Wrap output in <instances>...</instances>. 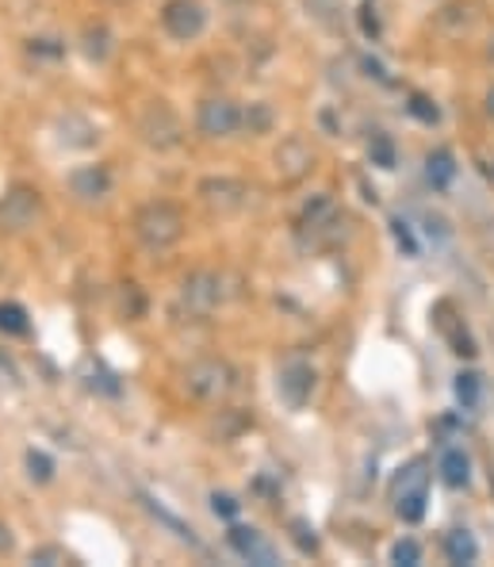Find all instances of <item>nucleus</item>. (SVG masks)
I'll return each mask as SVG.
<instances>
[{
    "label": "nucleus",
    "instance_id": "1",
    "mask_svg": "<svg viewBox=\"0 0 494 567\" xmlns=\"http://www.w3.org/2000/svg\"><path fill=\"white\" fill-rule=\"evenodd\" d=\"M184 212L169 199H154V204H142L135 212V238L150 254H165L184 238Z\"/></svg>",
    "mask_w": 494,
    "mask_h": 567
},
{
    "label": "nucleus",
    "instance_id": "2",
    "mask_svg": "<svg viewBox=\"0 0 494 567\" xmlns=\"http://www.w3.org/2000/svg\"><path fill=\"white\" fill-rule=\"evenodd\" d=\"M184 391L199 403H226L238 391V369L223 357H199L184 369Z\"/></svg>",
    "mask_w": 494,
    "mask_h": 567
},
{
    "label": "nucleus",
    "instance_id": "3",
    "mask_svg": "<svg viewBox=\"0 0 494 567\" xmlns=\"http://www.w3.org/2000/svg\"><path fill=\"white\" fill-rule=\"evenodd\" d=\"M430 461L414 456L406 468H399L395 483H391V506L403 522H422L425 518V498H430Z\"/></svg>",
    "mask_w": 494,
    "mask_h": 567
},
{
    "label": "nucleus",
    "instance_id": "4",
    "mask_svg": "<svg viewBox=\"0 0 494 567\" xmlns=\"http://www.w3.org/2000/svg\"><path fill=\"white\" fill-rule=\"evenodd\" d=\"M346 227H349V219L338 212V204H333L330 196L311 199V204L303 207V215H299V238L311 249H333L349 235Z\"/></svg>",
    "mask_w": 494,
    "mask_h": 567
},
{
    "label": "nucleus",
    "instance_id": "5",
    "mask_svg": "<svg viewBox=\"0 0 494 567\" xmlns=\"http://www.w3.org/2000/svg\"><path fill=\"white\" fill-rule=\"evenodd\" d=\"M138 135L154 150H177L184 142V123L165 100H150L138 115Z\"/></svg>",
    "mask_w": 494,
    "mask_h": 567
},
{
    "label": "nucleus",
    "instance_id": "6",
    "mask_svg": "<svg viewBox=\"0 0 494 567\" xmlns=\"http://www.w3.org/2000/svg\"><path fill=\"white\" fill-rule=\"evenodd\" d=\"M230 299V288H226V272H215V269H199L192 277H184L181 284V303L188 307L192 315H212Z\"/></svg>",
    "mask_w": 494,
    "mask_h": 567
},
{
    "label": "nucleus",
    "instance_id": "7",
    "mask_svg": "<svg viewBox=\"0 0 494 567\" xmlns=\"http://www.w3.org/2000/svg\"><path fill=\"white\" fill-rule=\"evenodd\" d=\"M43 215V192L31 188V185H12L0 196V227L8 235H23L31 230Z\"/></svg>",
    "mask_w": 494,
    "mask_h": 567
},
{
    "label": "nucleus",
    "instance_id": "8",
    "mask_svg": "<svg viewBox=\"0 0 494 567\" xmlns=\"http://www.w3.org/2000/svg\"><path fill=\"white\" fill-rule=\"evenodd\" d=\"M199 204L207 207L212 215H219V219H226V215H238L249 207V185L238 177H207L199 181L196 188Z\"/></svg>",
    "mask_w": 494,
    "mask_h": 567
},
{
    "label": "nucleus",
    "instance_id": "9",
    "mask_svg": "<svg viewBox=\"0 0 494 567\" xmlns=\"http://www.w3.org/2000/svg\"><path fill=\"white\" fill-rule=\"evenodd\" d=\"M196 127L204 138H230L241 131V107L230 96H204L196 107Z\"/></svg>",
    "mask_w": 494,
    "mask_h": 567
},
{
    "label": "nucleus",
    "instance_id": "10",
    "mask_svg": "<svg viewBox=\"0 0 494 567\" xmlns=\"http://www.w3.org/2000/svg\"><path fill=\"white\" fill-rule=\"evenodd\" d=\"M162 28L169 31L177 43H192L204 35L207 28V8L199 0H165L162 4Z\"/></svg>",
    "mask_w": 494,
    "mask_h": 567
},
{
    "label": "nucleus",
    "instance_id": "11",
    "mask_svg": "<svg viewBox=\"0 0 494 567\" xmlns=\"http://www.w3.org/2000/svg\"><path fill=\"white\" fill-rule=\"evenodd\" d=\"M272 162H276V177H280L284 185H299V181H307L315 169V146L303 135H288L276 146Z\"/></svg>",
    "mask_w": 494,
    "mask_h": 567
},
{
    "label": "nucleus",
    "instance_id": "12",
    "mask_svg": "<svg viewBox=\"0 0 494 567\" xmlns=\"http://www.w3.org/2000/svg\"><path fill=\"white\" fill-rule=\"evenodd\" d=\"M276 388H280V399L291 406V411H303V406L311 403V395H315V369L307 361H288L280 369Z\"/></svg>",
    "mask_w": 494,
    "mask_h": 567
},
{
    "label": "nucleus",
    "instance_id": "13",
    "mask_svg": "<svg viewBox=\"0 0 494 567\" xmlns=\"http://www.w3.org/2000/svg\"><path fill=\"white\" fill-rule=\"evenodd\" d=\"M226 540H230V548L241 556V560L261 564V567H276V564H280L276 548L269 545V540H265V533H261V529H254V525H230Z\"/></svg>",
    "mask_w": 494,
    "mask_h": 567
},
{
    "label": "nucleus",
    "instance_id": "14",
    "mask_svg": "<svg viewBox=\"0 0 494 567\" xmlns=\"http://www.w3.org/2000/svg\"><path fill=\"white\" fill-rule=\"evenodd\" d=\"M475 23H480V4H475V0H449L438 12V28L445 31L449 39L472 35Z\"/></svg>",
    "mask_w": 494,
    "mask_h": 567
},
{
    "label": "nucleus",
    "instance_id": "15",
    "mask_svg": "<svg viewBox=\"0 0 494 567\" xmlns=\"http://www.w3.org/2000/svg\"><path fill=\"white\" fill-rule=\"evenodd\" d=\"M70 192L85 204H96L112 192V173L104 165H81V169L70 173Z\"/></svg>",
    "mask_w": 494,
    "mask_h": 567
},
{
    "label": "nucleus",
    "instance_id": "16",
    "mask_svg": "<svg viewBox=\"0 0 494 567\" xmlns=\"http://www.w3.org/2000/svg\"><path fill=\"white\" fill-rule=\"evenodd\" d=\"M438 472L449 487H467L472 483V456L464 453V445H445L438 456Z\"/></svg>",
    "mask_w": 494,
    "mask_h": 567
},
{
    "label": "nucleus",
    "instance_id": "17",
    "mask_svg": "<svg viewBox=\"0 0 494 567\" xmlns=\"http://www.w3.org/2000/svg\"><path fill=\"white\" fill-rule=\"evenodd\" d=\"M449 319H452V307L441 303L438 307V327L445 330V338L452 341V353L475 357V341H472V333H467V327H464V322H449Z\"/></svg>",
    "mask_w": 494,
    "mask_h": 567
},
{
    "label": "nucleus",
    "instance_id": "18",
    "mask_svg": "<svg viewBox=\"0 0 494 567\" xmlns=\"http://www.w3.org/2000/svg\"><path fill=\"white\" fill-rule=\"evenodd\" d=\"M445 556H449V564H475L480 545H475V537L467 529H449L445 533Z\"/></svg>",
    "mask_w": 494,
    "mask_h": 567
},
{
    "label": "nucleus",
    "instance_id": "19",
    "mask_svg": "<svg viewBox=\"0 0 494 567\" xmlns=\"http://www.w3.org/2000/svg\"><path fill=\"white\" fill-rule=\"evenodd\" d=\"M425 177H430L433 188H449L452 177H456V162H452L449 150H433L430 157H425Z\"/></svg>",
    "mask_w": 494,
    "mask_h": 567
},
{
    "label": "nucleus",
    "instance_id": "20",
    "mask_svg": "<svg viewBox=\"0 0 494 567\" xmlns=\"http://www.w3.org/2000/svg\"><path fill=\"white\" fill-rule=\"evenodd\" d=\"M272 123H276V115H272L269 104H249V107H241V127H246L249 135H269Z\"/></svg>",
    "mask_w": 494,
    "mask_h": 567
},
{
    "label": "nucleus",
    "instance_id": "21",
    "mask_svg": "<svg viewBox=\"0 0 494 567\" xmlns=\"http://www.w3.org/2000/svg\"><path fill=\"white\" fill-rule=\"evenodd\" d=\"M28 330H31V322H28V311H23L20 303H0V333H8V338H23Z\"/></svg>",
    "mask_w": 494,
    "mask_h": 567
},
{
    "label": "nucleus",
    "instance_id": "22",
    "mask_svg": "<svg viewBox=\"0 0 494 567\" xmlns=\"http://www.w3.org/2000/svg\"><path fill=\"white\" fill-rule=\"evenodd\" d=\"M81 43H85V54L92 62H104L107 54H112V35H107V28H85V35H81Z\"/></svg>",
    "mask_w": 494,
    "mask_h": 567
},
{
    "label": "nucleus",
    "instance_id": "23",
    "mask_svg": "<svg viewBox=\"0 0 494 567\" xmlns=\"http://www.w3.org/2000/svg\"><path fill=\"white\" fill-rule=\"evenodd\" d=\"M368 154H372V162L380 165V169H395V142L388 135H375L372 146H368Z\"/></svg>",
    "mask_w": 494,
    "mask_h": 567
},
{
    "label": "nucleus",
    "instance_id": "24",
    "mask_svg": "<svg viewBox=\"0 0 494 567\" xmlns=\"http://www.w3.org/2000/svg\"><path fill=\"white\" fill-rule=\"evenodd\" d=\"M456 399L467 406V411L480 403V377H475V372H460L456 377Z\"/></svg>",
    "mask_w": 494,
    "mask_h": 567
},
{
    "label": "nucleus",
    "instance_id": "25",
    "mask_svg": "<svg viewBox=\"0 0 494 567\" xmlns=\"http://www.w3.org/2000/svg\"><path fill=\"white\" fill-rule=\"evenodd\" d=\"M28 475L35 483H50V480H54V461H50L47 453H39V449H31V453H28Z\"/></svg>",
    "mask_w": 494,
    "mask_h": 567
},
{
    "label": "nucleus",
    "instance_id": "26",
    "mask_svg": "<svg viewBox=\"0 0 494 567\" xmlns=\"http://www.w3.org/2000/svg\"><path fill=\"white\" fill-rule=\"evenodd\" d=\"M391 560H395V564H403V567L422 564V545H418V540H410V537L395 540V548H391Z\"/></svg>",
    "mask_w": 494,
    "mask_h": 567
},
{
    "label": "nucleus",
    "instance_id": "27",
    "mask_svg": "<svg viewBox=\"0 0 494 567\" xmlns=\"http://www.w3.org/2000/svg\"><path fill=\"white\" fill-rule=\"evenodd\" d=\"M31 564H43V567H58V564H70V553L58 545H43L31 553Z\"/></svg>",
    "mask_w": 494,
    "mask_h": 567
},
{
    "label": "nucleus",
    "instance_id": "28",
    "mask_svg": "<svg viewBox=\"0 0 494 567\" xmlns=\"http://www.w3.org/2000/svg\"><path fill=\"white\" fill-rule=\"evenodd\" d=\"M291 540H296L299 548H303V553H318V537H315V529L307 522H291Z\"/></svg>",
    "mask_w": 494,
    "mask_h": 567
},
{
    "label": "nucleus",
    "instance_id": "29",
    "mask_svg": "<svg viewBox=\"0 0 494 567\" xmlns=\"http://www.w3.org/2000/svg\"><path fill=\"white\" fill-rule=\"evenodd\" d=\"M410 115H418L422 123H438L441 120L438 104H433V100H425V96H410Z\"/></svg>",
    "mask_w": 494,
    "mask_h": 567
},
{
    "label": "nucleus",
    "instance_id": "30",
    "mask_svg": "<svg viewBox=\"0 0 494 567\" xmlns=\"http://www.w3.org/2000/svg\"><path fill=\"white\" fill-rule=\"evenodd\" d=\"M212 511L219 514V518L234 522V518H238V511H241V503L234 495H212Z\"/></svg>",
    "mask_w": 494,
    "mask_h": 567
},
{
    "label": "nucleus",
    "instance_id": "31",
    "mask_svg": "<svg viewBox=\"0 0 494 567\" xmlns=\"http://www.w3.org/2000/svg\"><path fill=\"white\" fill-rule=\"evenodd\" d=\"M307 8L318 16V20H333V12H338V0H307Z\"/></svg>",
    "mask_w": 494,
    "mask_h": 567
},
{
    "label": "nucleus",
    "instance_id": "32",
    "mask_svg": "<svg viewBox=\"0 0 494 567\" xmlns=\"http://www.w3.org/2000/svg\"><path fill=\"white\" fill-rule=\"evenodd\" d=\"M395 238H399V246H406V254H418V241L410 238V230H406L403 219H395Z\"/></svg>",
    "mask_w": 494,
    "mask_h": 567
},
{
    "label": "nucleus",
    "instance_id": "33",
    "mask_svg": "<svg viewBox=\"0 0 494 567\" xmlns=\"http://www.w3.org/2000/svg\"><path fill=\"white\" fill-rule=\"evenodd\" d=\"M425 235H438V238H449V230H445V219H438V215H425Z\"/></svg>",
    "mask_w": 494,
    "mask_h": 567
},
{
    "label": "nucleus",
    "instance_id": "34",
    "mask_svg": "<svg viewBox=\"0 0 494 567\" xmlns=\"http://www.w3.org/2000/svg\"><path fill=\"white\" fill-rule=\"evenodd\" d=\"M360 12H364V16H360V28H364V35H380V23H375V16H368V12H372V8H360Z\"/></svg>",
    "mask_w": 494,
    "mask_h": 567
},
{
    "label": "nucleus",
    "instance_id": "35",
    "mask_svg": "<svg viewBox=\"0 0 494 567\" xmlns=\"http://www.w3.org/2000/svg\"><path fill=\"white\" fill-rule=\"evenodd\" d=\"M12 545H16V540H12V529H8V525H0V556L12 553Z\"/></svg>",
    "mask_w": 494,
    "mask_h": 567
},
{
    "label": "nucleus",
    "instance_id": "36",
    "mask_svg": "<svg viewBox=\"0 0 494 567\" xmlns=\"http://www.w3.org/2000/svg\"><path fill=\"white\" fill-rule=\"evenodd\" d=\"M483 112H487V115H491V120H494V85H491V93H487V100H483Z\"/></svg>",
    "mask_w": 494,
    "mask_h": 567
},
{
    "label": "nucleus",
    "instance_id": "37",
    "mask_svg": "<svg viewBox=\"0 0 494 567\" xmlns=\"http://www.w3.org/2000/svg\"><path fill=\"white\" fill-rule=\"evenodd\" d=\"M487 58L494 62V31H491V43H487Z\"/></svg>",
    "mask_w": 494,
    "mask_h": 567
}]
</instances>
